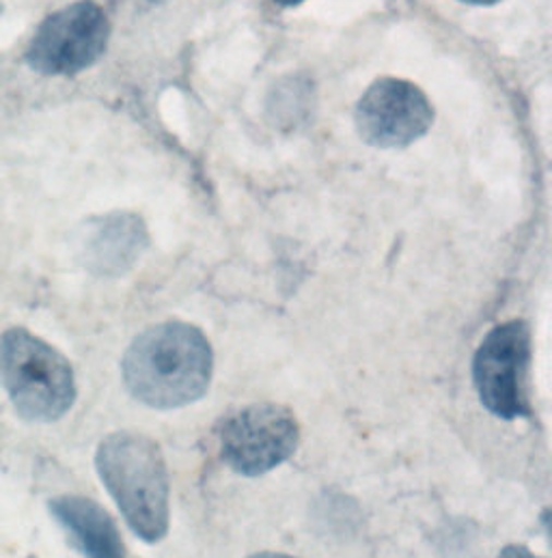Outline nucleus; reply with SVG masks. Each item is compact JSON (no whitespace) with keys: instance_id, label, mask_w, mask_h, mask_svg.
<instances>
[{"instance_id":"f257e3e1","label":"nucleus","mask_w":552,"mask_h":558,"mask_svg":"<svg viewBox=\"0 0 552 558\" xmlns=\"http://www.w3.org/2000/svg\"><path fill=\"white\" fill-rule=\"evenodd\" d=\"M214 354L205 335L184 322L152 326L134 339L123 356V381L130 395L156 410L199 401L212 381Z\"/></svg>"},{"instance_id":"f03ea898","label":"nucleus","mask_w":552,"mask_h":558,"mask_svg":"<svg viewBox=\"0 0 552 558\" xmlns=\"http://www.w3.org/2000/svg\"><path fill=\"white\" fill-rule=\"evenodd\" d=\"M95 465L132 533L147 544L165 539L171 485L163 449L147 436L119 432L99 445Z\"/></svg>"},{"instance_id":"7ed1b4c3","label":"nucleus","mask_w":552,"mask_h":558,"mask_svg":"<svg viewBox=\"0 0 552 558\" xmlns=\"http://www.w3.org/2000/svg\"><path fill=\"white\" fill-rule=\"evenodd\" d=\"M0 381L17 414L33 423L63 418L76 399L68 359L24 328L0 337Z\"/></svg>"},{"instance_id":"20e7f679","label":"nucleus","mask_w":552,"mask_h":558,"mask_svg":"<svg viewBox=\"0 0 552 558\" xmlns=\"http://www.w3.org/2000/svg\"><path fill=\"white\" fill-rule=\"evenodd\" d=\"M531 361V332L520 319L496 326L481 341L472 377L483 408L503 421L529 416L527 373Z\"/></svg>"},{"instance_id":"39448f33","label":"nucleus","mask_w":552,"mask_h":558,"mask_svg":"<svg viewBox=\"0 0 552 558\" xmlns=\"http://www.w3.org/2000/svg\"><path fill=\"white\" fill-rule=\"evenodd\" d=\"M298 442V418L276 403L247 405L227 416L218 432L223 462L244 476L275 470L296 453Z\"/></svg>"},{"instance_id":"423d86ee","label":"nucleus","mask_w":552,"mask_h":558,"mask_svg":"<svg viewBox=\"0 0 552 558\" xmlns=\"http://www.w3.org/2000/svg\"><path fill=\"white\" fill-rule=\"evenodd\" d=\"M110 22L93 0L74 2L41 22L26 50V63L44 76H74L104 54Z\"/></svg>"},{"instance_id":"0eeeda50","label":"nucleus","mask_w":552,"mask_h":558,"mask_svg":"<svg viewBox=\"0 0 552 558\" xmlns=\"http://www.w3.org/2000/svg\"><path fill=\"white\" fill-rule=\"evenodd\" d=\"M434 121V108L417 85L382 78L369 87L357 106L361 138L380 149H401L419 141Z\"/></svg>"},{"instance_id":"6e6552de","label":"nucleus","mask_w":552,"mask_h":558,"mask_svg":"<svg viewBox=\"0 0 552 558\" xmlns=\"http://www.w3.org/2000/svg\"><path fill=\"white\" fill-rule=\"evenodd\" d=\"M147 248V229L134 214H106L93 218L81 235V257L97 277L128 272Z\"/></svg>"},{"instance_id":"1a4fd4ad","label":"nucleus","mask_w":552,"mask_h":558,"mask_svg":"<svg viewBox=\"0 0 552 558\" xmlns=\"http://www.w3.org/2000/svg\"><path fill=\"white\" fill-rule=\"evenodd\" d=\"M50 513L65 529L85 558H125L123 539L112 518L85 496H59L50 500Z\"/></svg>"},{"instance_id":"9d476101","label":"nucleus","mask_w":552,"mask_h":558,"mask_svg":"<svg viewBox=\"0 0 552 558\" xmlns=\"http://www.w3.org/2000/svg\"><path fill=\"white\" fill-rule=\"evenodd\" d=\"M499 558H540L536 557L531 550H527L525 546H507Z\"/></svg>"},{"instance_id":"9b49d317","label":"nucleus","mask_w":552,"mask_h":558,"mask_svg":"<svg viewBox=\"0 0 552 558\" xmlns=\"http://www.w3.org/2000/svg\"><path fill=\"white\" fill-rule=\"evenodd\" d=\"M251 558H293L287 557V555H275V553H262V555H255V557Z\"/></svg>"},{"instance_id":"f8f14e48","label":"nucleus","mask_w":552,"mask_h":558,"mask_svg":"<svg viewBox=\"0 0 552 558\" xmlns=\"http://www.w3.org/2000/svg\"><path fill=\"white\" fill-rule=\"evenodd\" d=\"M461 2H468V4H494L499 0H461Z\"/></svg>"},{"instance_id":"ddd939ff","label":"nucleus","mask_w":552,"mask_h":558,"mask_svg":"<svg viewBox=\"0 0 552 558\" xmlns=\"http://www.w3.org/2000/svg\"><path fill=\"white\" fill-rule=\"evenodd\" d=\"M278 4H283V7H293V4H300L302 0H276Z\"/></svg>"},{"instance_id":"4468645a","label":"nucleus","mask_w":552,"mask_h":558,"mask_svg":"<svg viewBox=\"0 0 552 558\" xmlns=\"http://www.w3.org/2000/svg\"><path fill=\"white\" fill-rule=\"evenodd\" d=\"M0 13H2V0H0Z\"/></svg>"}]
</instances>
